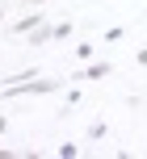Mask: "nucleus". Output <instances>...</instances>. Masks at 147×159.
<instances>
[{
	"instance_id": "nucleus-1",
	"label": "nucleus",
	"mask_w": 147,
	"mask_h": 159,
	"mask_svg": "<svg viewBox=\"0 0 147 159\" xmlns=\"http://www.w3.org/2000/svg\"><path fill=\"white\" fill-rule=\"evenodd\" d=\"M105 71H109V67H105V63H92V67H88V71H84V80H101V75H105Z\"/></svg>"
}]
</instances>
